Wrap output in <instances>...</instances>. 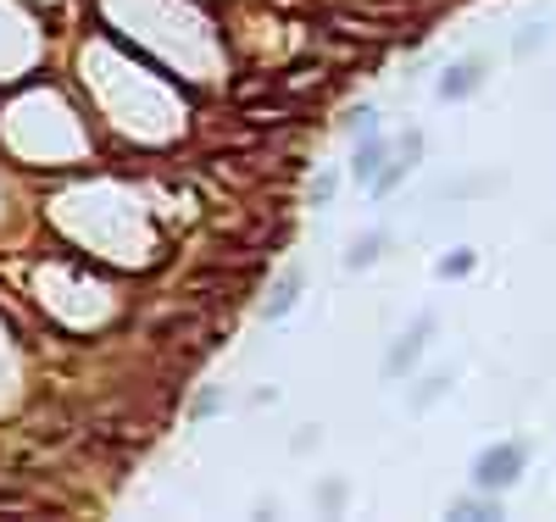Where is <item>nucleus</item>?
Returning a JSON list of instances; mask_svg holds the SVG:
<instances>
[{"label":"nucleus","instance_id":"4","mask_svg":"<svg viewBox=\"0 0 556 522\" xmlns=\"http://www.w3.org/2000/svg\"><path fill=\"white\" fill-rule=\"evenodd\" d=\"M417 151H424V133L412 128V133L401 139V151H395V162H390V167H379V178H374V195H390V189H395V183H401V178L412 173Z\"/></svg>","mask_w":556,"mask_h":522},{"label":"nucleus","instance_id":"5","mask_svg":"<svg viewBox=\"0 0 556 522\" xmlns=\"http://www.w3.org/2000/svg\"><path fill=\"white\" fill-rule=\"evenodd\" d=\"M351 167H356L362 183H374L379 167H384V139H379V133H362V145H356V162H351Z\"/></svg>","mask_w":556,"mask_h":522},{"label":"nucleus","instance_id":"2","mask_svg":"<svg viewBox=\"0 0 556 522\" xmlns=\"http://www.w3.org/2000/svg\"><path fill=\"white\" fill-rule=\"evenodd\" d=\"M484 78H490V67H484L479 56H468V62H456V67L440 78V94H445V101H468V94L484 89Z\"/></svg>","mask_w":556,"mask_h":522},{"label":"nucleus","instance_id":"3","mask_svg":"<svg viewBox=\"0 0 556 522\" xmlns=\"http://www.w3.org/2000/svg\"><path fill=\"white\" fill-rule=\"evenodd\" d=\"M429 334H434V317H417L412 322V334L401 340V345H390V356H384V378H395V372H406L417 356H424V345H429Z\"/></svg>","mask_w":556,"mask_h":522},{"label":"nucleus","instance_id":"11","mask_svg":"<svg viewBox=\"0 0 556 522\" xmlns=\"http://www.w3.org/2000/svg\"><path fill=\"white\" fill-rule=\"evenodd\" d=\"M440 272H445V278H462V272H473V251H462V256L440 262Z\"/></svg>","mask_w":556,"mask_h":522},{"label":"nucleus","instance_id":"13","mask_svg":"<svg viewBox=\"0 0 556 522\" xmlns=\"http://www.w3.org/2000/svg\"><path fill=\"white\" fill-rule=\"evenodd\" d=\"M17 506H28L23 495H7V489H0V511H17Z\"/></svg>","mask_w":556,"mask_h":522},{"label":"nucleus","instance_id":"10","mask_svg":"<svg viewBox=\"0 0 556 522\" xmlns=\"http://www.w3.org/2000/svg\"><path fill=\"white\" fill-rule=\"evenodd\" d=\"M334 183H340L334 173H323V178L312 183V206H329V201H334Z\"/></svg>","mask_w":556,"mask_h":522},{"label":"nucleus","instance_id":"7","mask_svg":"<svg viewBox=\"0 0 556 522\" xmlns=\"http://www.w3.org/2000/svg\"><path fill=\"white\" fill-rule=\"evenodd\" d=\"M379 251H384V233H367V240H356V245L345 251V267H374Z\"/></svg>","mask_w":556,"mask_h":522},{"label":"nucleus","instance_id":"6","mask_svg":"<svg viewBox=\"0 0 556 522\" xmlns=\"http://www.w3.org/2000/svg\"><path fill=\"white\" fill-rule=\"evenodd\" d=\"M295 301H301V278L290 272V278H285V283H278V290H273V301H267V317L278 322V317H285V311H290Z\"/></svg>","mask_w":556,"mask_h":522},{"label":"nucleus","instance_id":"12","mask_svg":"<svg viewBox=\"0 0 556 522\" xmlns=\"http://www.w3.org/2000/svg\"><path fill=\"white\" fill-rule=\"evenodd\" d=\"M534 44H545V28H523V34H518V44H513V51H518V56H529Z\"/></svg>","mask_w":556,"mask_h":522},{"label":"nucleus","instance_id":"8","mask_svg":"<svg viewBox=\"0 0 556 522\" xmlns=\"http://www.w3.org/2000/svg\"><path fill=\"white\" fill-rule=\"evenodd\" d=\"M445 390H451V378H445V372H434V378H424V390H417V395H412V411H429V406H434V400H440Z\"/></svg>","mask_w":556,"mask_h":522},{"label":"nucleus","instance_id":"1","mask_svg":"<svg viewBox=\"0 0 556 522\" xmlns=\"http://www.w3.org/2000/svg\"><path fill=\"white\" fill-rule=\"evenodd\" d=\"M523 461H529L523 440H506V445H490V450H479V456H473V489H484V495L513 489V484L523 479Z\"/></svg>","mask_w":556,"mask_h":522},{"label":"nucleus","instance_id":"9","mask_svg":"<svg viewBox=\"0 0 556 522\" xmlns=\"http://www.w3.org/2000/svg\"><path fill=\"white\" fill-rule=\"evenodd\" d=\"M456 517H501V506H495V495L490 500H456Z\"/></svg>","mask_w":556,"mask_h":522}]
</instances>
